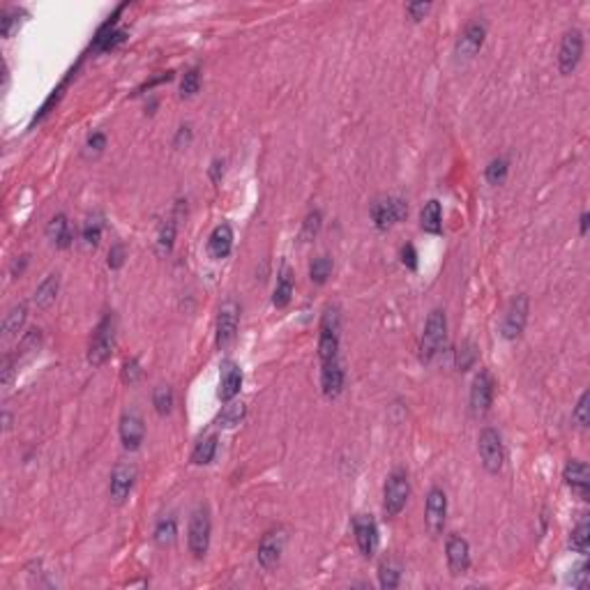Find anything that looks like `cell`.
Listing matches in <instances>:
<instances>
[{
	"label": "cell",
	"mask_w": 590,
	"mask_h": 590,
	"mask_svg": "<svg viewBox=\"0 0 590 590\" xmlns=\"http://www.w3.org/2000/svg\"><path fill=\"white\" fill-rule=\"evenodd\" d=\"M445 342H448V319H445V314L441 309H434L427 319L422 344H420L422 362H431V360L445 348Z\"/></svg>",
	"instance_id": "cell-1"
},
{
	"label": "cell",
	"mask_w": 590,
	"mask_h": 590,
	"mask_svg": "<svg viewBox=\"0 0 590 590\" xmlns=\"http://www.w3.org/2000/svg\"><path fill=\"white\" fill-rule=\"evenodd\" d=\"M113 346H116V316L106 314L95 328V332H92L88 346V362L92 366H102L111 357Z\"/></svg>",
	"instance_id": "cell-2"
},
{
	"label": "cell",
	"mask_w": 590,
	"mask_h": 590,
	"mask_svg": "<svg viewBox=\"0 0 590 590\" xmlns=\"http://www.w3.org/2000/svg\"><path fill=\"white\" fill-rule=\"evenodd\" d=\"M319 332V357L323 362L339 360V309L328 307L321 319Z\"/></svg>",
	"instance_id": "cell-3"
},
{
	"label": "cell",
	"mask_w": 590,
	"mask_h": 590,
	"mask_svg": "<svg viewBox=\"0 0 590 590\" xmlns=\"http://www.w3.org/2000/svg\"><path fill=\"white\" fill-rule=\"evenodd\" d=\"M210 532H212V523H210V512L208 507H196L189 519V532H187V539H189V551L196 558H203L208 553V546H210Z\"/></svg>",
	"instance_id": "cell-4"
},
{
	"label": "cell",
	"mask_w": 590,
	"mask_h": 590,
	"mask_svg": "<svg viewBox=\"0 0 590 590\" xmlns=\"http://www.w3.org/2000/svg\"><path fill=\"white\" fill-rule=\"evenodd\" d=\"M408 494H411V484H408V475L404 471H394L385 482L383 491V507L387 516H397L401 509L406 507Z\"/></svg>",
	"instance_id": "cell-5"
},
{
	"label": "cell",
	"mask_w": 590,
	"mask_h": 590,
	"mask_svg": "<svg viewBox=\"0 0 590 590\" xmlns=\"http://www.w3.org/2000/svg\"><path fill=\"white\" fill-rule=\"evenodd\" d=\"M478 450H480L482 464H484V469L489 473H498L503 469L505 452H503V441H500L498 431L491 429V427L482 429V434L478 438Z\"/></svg>",
	"instance_id": "cell-6"
},
{
	"label": "cell",
	"mask_w": 590,
	"mask_h": 590,
	"mask_svg": "<svg viewBox=\"0 0 590 590\" xmlns=\"http://www.w3.org/2000/svg\"><path fill=\"white\" fill-rule=\"evenodd\" d=\"M528 323V298L526 295H516V298L509 302L507 312H505V319H503V326H500V335L505 339H519L523 328Z\"/></svg>",
	"instance_id": "cell-7"
},
{
	"label": "cell",
	"mask_w": 590,
	"mask_h": 590,
	"mask_svg": "<svg viewBox=\"0 0 590 590\" xmlns=\"http://www.w3.org/2000/svg\"><path fill=\"white\" fill-rule=\"evenodd\" d=\"M406 214H408L406 201L394 199V196L380 199L371 205V219L380 231H385V228H390L392 224H397V221L404 219Z\"/></svg>",
	"instance_id": "cell-8"
},
{
	"label": "cell",
	"mask_w": 590,
	"mask_h": 590,
	"mask_svg": "<svg viewBox=\"0 0 590 590\" xmlns=\"http://www.w3.org/2000/svg\"><path fill=\"white\" fill-rule=\"evenodd\" d=\"M581 56H584V35L579 31H567L560 42L558 51V67L560 74H572L579 67Z\"/></svg>",
	"instance_id": "cell-9"
},
{
	"label": "cell",
	"mask_w": 590,
	"mask_h": 590,
	"mask_svg": "<svg viewBox=\"0 0 590 590\" xmlns=\"http://www.w3.org/2000/svg\"><path fill=\"white\" fill-rule=\"evenodd\" d=\"M445 516H448V496L443 489L434 487L427 494V509H424V521L431 535H441L445 528Z\"/></svg>",
	"instance_id": "cell-10"
},
{
	"label": "cell",
	"mask_w": 590,
	"mask_h": 590,
	"mask_svg": "<svg viewBox=\"0 0 590 590\" xmlns=\"http://www.w3.org/2000/svg\"><path fill=\"white\" fill-rule=\"evenodd\" d=\"M445 556H448V567L452 577H462L471 567V546L462 535H450L445 544Z\"/></svg>",
	"instance_id": "cell-11"
},
{
	"label": "cell",
	"mask_w": 590,
	"mask_h": 590,
	"mask_svg": "<svg viewBox=\"0 0 590 590\" xmlns=\"http://www.w3.org/2000/svg\"><path fill=\"white\" fill-rule=\"evenodd\" d=\"M237 321H240V307L233 300H226L217 316V346L226 348L233 342L237 332Z\"/></svg>",
	"instance_id": "cell-12"
},
{
	"label": "cell",
	"mask_w": 590,
	"mask_h": 590,
	"mask_svg": "<svg viewBox=\"0 0 590 590\" xmlns=\"http://www.w3.org/2000/svg\"><path fill=\"white\" fill-rule=\"evenodd\" d=\"M353 532H355V542H357V549L362 556H373L378 546V528H376V521L371 519L369 514H357L353 519Z\"/></svg>",
	"instance_id": "cell-13"
},
{
	"label": "cell",
	"mask_w": 590,
	"mask_h": 590,
	"mask_svg": "<svg viewBox=\"0 0 590 590\" xmlns=\"http://www.w3.org/2000/svg\"><path fill=\"white\" fill-rule=\"evenodd\" d=\"M487 37V26L482 21H473L464 28V33L459 35L457 40V56L459 58H473L475 53L480 51L482 44H484Z\"/></svg>",
	"instance_id": "cell-14"
},
{
	"label": "cell",
	"mask_w": 590,
	"mask_h": 590,
	"mask_svg": "<svg viewBox=\"0 0 590 590\" xmlns=\"http://www.w3.org/2000/svg\"><path fill=\"white\" fill-rule=\"evenodd\" d=\"M146 436V424L136 411H127L120 417V441L127 450H139Z\"/></svg>",
	"instance_id": "cell-15"
},
{
	"label": "cell",
	"mask_w": 590,
	"mask_h": 590,
	"mask_svg": "<svg viewBox=\"0 0 590 590\" xmlns=\"http://www.w3.org/2000/svg\"><path fill=\"white\" fill-rule=\"evenodd\" d=\"M284 544H286L284 530L265 532L263 539H261V544H258V563H261V567H265V570L275 567L279 556H282V551H284Z\"/></svg>",
	"instance_id": "cell-16"
},
{
	"label": "cell",
	"mask_w": 590,
	"mask_h": 590,
	"mask_svg": "<svg viewBox=\"0 0 590 590\" xmlns=\"http://www.w3.org/2000/svg\"><path fill=\"white\" fill-rule=\"evenodd\" d=\"M494 401V378L489 376V371L482 369L473 380L471 387V408L473 413H487L489 406Z\"/></svg>",
	"instance_id": "cell-17"
},
{
	"label": "cell",
	"mask_w": 590,
	"mask_h": 590,
	"mask_svg": "<svg viewBox=\"0 0 590 590\" xmlns=\"http://www.w3.org/2000/svg\"><path fill=\"white\" fill-rule=\"evenodd\" d=\"M134 480H136V469L132 464H118L116 469H113L111 484H109L113 503H122L127 498L129 491H132V487H134Z\"/></svg>",
	"instance_id": "cell-18"
},
{
	"label": "cell",
	"mask_w": 590,
	"mask_h": 590,
	"mask_svg": "<svg viewBox=\"0 0 590 590\" xmlns=\"http://www.w3.org/2000/svg\"><path fill=\"white\" fill-rule=\"evenodd\" d=\"M563 478L567 482V487L572 489L579 498L588 500V494H590V471L584 462H570L565 466V473Z\"/></svg>",
	"instance_id": "cell-19"
},
{
	"label": "cell",
	"mask_w": 590,
	"mask_h": 590,
	"mask_svg": "<svg viewBox=\"0 0 590 590\" xmlns=\"http://www.w3.org/2000/svg\"><path fill=\"white\" fill-rule=\"evenodd\" d=\"M242 385V371L233 360H224L221 362V380H219V399L221 401H231L235 399V394L240 392Z\"/></svg>",
	"instance_id": "cell-20"
},
{
	"label": "cell",
	"mask_w": 590,
	"mask_h": 590,
	"mask_svg": "<svg viewBox=\"0 0 590 590\" xmlns=\"http://www.w3.org/2000/svg\"><path fill=\"white\" fill-rule=\"evenodd\" d=\"M321 387H323V394H326L328 399H335V397H339V394H342V390H344V369H342L339 360H332V362H323Z\"/></svg>",
	"instance_id": "cell-21"
},
{
	"label": "cell",
	"mask_w": 590,
	"mask_h": 590,
	"mask_svg": "<svg viewBox=\"0 0 590 590\" xmlns=\"http://www.w3.org/2000/svg\"><path fill=\"white\" fill-rule=\"evenodd\" d=\"M233 249V231L228 224H219L214 231L210 233V240H208V251H210L212 258H226Z\"/></svg>",
	"instance_id": "cell-22"
},
{
	"label": "cell",
	"mask_w": 590,
	"mask_h": 590,
	"mask_svg": "<svg viewBox=\"0 0 590 590\" xmlns=\"http://www.w3.org/2000/svg\"><path fill=\"white\" fill-rule=\"evenodd\" d=\"M47 235H49V240L56 244V247L67 249L69 244H71V231H69V221H67V217H65V214H56V217L49 221Z\"/></svg>",
	"instance_id": "cell-23"
},
{
	"label": "cell",
	"mask_w": 590,
	"mask_h": 590,
	"mask_svg": "<svg viewBox=\"0 0 590 590\" xmlns=\"http://www.w3.org/2000/svg\"><path fill=\"white\" fill-rule=\"evenodd\" d=\"M443 212H441V203H438V201H429L427 205L422 208V212H420V224H422V228L427 233H441V228H443Z\"/></svg>",
	"instance_id": "cell-24"
},
{
	"label": "cell",
	"mask_w": 590,
	"mask_h": 590,
	"mask_svg": "<svg viewBox=\"0 0 590 590\" xmlns=\"http://www.w3.org/2000/svg\"><path fill=\"white\" fill-rule=\"evenodd\" d=\"M291 295H293V275L291 270L282 268V272H279V279H277V286H275V295H272V305L275 307H286L291 302Z\"/></svg>",
	"instance_id": "cell-25"
},
{
	"label": "cell",
	"mask_w": 590,
	"mask_h": 590,
	"mask_svg": "<svg viewBox=\"0 0 590 590\" xmlns=\"http://www.w3.org/2000/svg\"><path fill=\"white\" fill-rule=\"evenodd\" d=\"M58 289H60V277L49 275L44 282L37 286V291H35V302H37V307H42V309L51 307L56 295H58Z\"/></svg>",
	"instance_id": "cell-26"
},
{
	"label": "cell",
	"mask_w": 590,
	"mask_h": 590,
	"mask_svg": "<svg viewBox=\"0 0 590 590\" xmlns=\"http://www.w3.org/2000/svg\"><path fill=\"white\" fill-rule=\"evenodd\" d=\"M214 452H217V436L208 434L196 443V448H194V452H192V462L199 464V466H205L214 459Z\"/></svg>",
	"instance_id": "cell-27"
},
{
	"label": "cell",
	"mask_w": 590,
	"mask_h": 590,
	"mask_svg": "<svg viewBox=\"0 0 590 590\" xmlns=\"http://www.w3.org/2000/svg\"><path fill=\"white\" fill-rule=\"evenodd\" d=\"M244 417V404L242 401H226V406L221 408V413L217 415V420H214V424L217 427H224V429H231L235 427V424H240Z\"/></svg>",
	"instance_id": "cell-28"
},
{
	"label": "cell",
	"mask_w": 590,
	"mask_h": 590,
	"mask_svg": "<svg viewBox=\"0 0 590 590\" xmlns=\"http://www.w3.org/2000/svg\"><path fill=\"white\" fill-rule=\"evenodd\" d=\"M26 316H28V307L26 305H19V307H14L10 314L5 316V321H3V332H5V337H12V335H17L21 328H24V323H26Z\"/></svg>",
	"instance_id": "cell-29"
},
{
	"label": "cell",
	"mask_w": 590,
	"mask_h": 590,
	"mask_svg": "<svg viewBox=\"0 0 590 590\" xmlns=\"http://www.w3.org/2000/svg\"><path fill=\"white\" fill-rule=\"evenodd\" d=\"M570 546L577 553H581V556H586L588 553V549H590V523H588V519H584L577 528L572 530Z\"/></svg>",
	"instance_id": "cell-30"
},
{
	"label": "cell",
	"mask_w": 590,
	"mask_h": 590,
	"mask_svg": "<svg viewBox=\"0 0 590 590\" xmlns=\"http://www.w3.org/2000/svg\"><path fill=\"white\" fill-rule=\"evenodd\" d=\"M399 579H401V572L399 567L392 563V560H383L378 567V581H380V588L385 590H392L399 586Z\"/></svg>",
	"instance_id": "cell-31"
},
{
	"label": "cell",
	"mask_w": 590,
	"mask_h": 590,
	"mask_svg": "<svg viewBox=\"0 0 590 590\" xmlns=\"http://www.w3.org/2000/svg\"><path fill=\"white\" fill-rule=\"evenodd\" d=\"M176 535H178V526H176V519H174V516H167V519H162L160 523H157V528H155V542L160 544V546L174 544Z\"/></svg>",
	"instance_id": "cell-32"
},
{
	"label": "cell",
	"mask_w": 590,
	"mask_h": 590,
	"mask_svg": "<svg viewBox=\"0 0 590 590\" xmlns=\"http://www.w3.org/2000/svg\"><path fill=\"white\" fill-rule=\"evenodd\" d=\"M330 272H332V258L330 256L314 258V263L309 265V277H312L314 284H326Z\"/></svg>",
	"instance_id": "cell-33"
},
{
	"label": "cell",
	"mask_w": 590,
	"mask_h": 590,
	"mask_svg": "<svg viewBox=\"0 0 590 590\" xmlns=\"http://www.w3.org/2000/svg\"><path fill=\"white\" fill-rule=\"evenodd\" d=\"M153 404H155V411L160 415H169L171 408H174V392L171 387L167 385H160L153 394Z\"/></svg>",
	"instance_id": "cell-34"
},
{
	"label": "cell",
	"mask_w": 590,
	"mask_h": 590,
	"mask_svg": "<svg viewBox=\"0 0 590 590\" xmlns=\"http://www.w3.org/2000/svg\"><path fill=\"white\" fill-rule=\"evenodd\" d=\"M201 88V74H199V67H192L185 71L183 76V83H180V95L183 97H192L196 95Z\"/></svg>",
	"instance_id": "cell-35"
},
{
	"label": "cell",
	"mask_w": 590,
	"mask_h": 590,
	"mask_svg": "<svg viewBox=\"0 0 590 590\" xmlns=\"http://www.w3.org/2000/svg\"><path fill=\"white\" fill-rule=\"evenodd\" d=\"M174 240H176V224L174 221H167V224L162 226L160 237H157V251H160V254H169V251L174 249Z\"/></svg>",
	"instance_id": "cell-36"
},
{
	"label": "cell",
	"mask_w": 590,
	"mask_h": 590,
	"mask_svg": "<svg viewBox=\"0 0 590 590\" xmlns=\"http://www.w3.org/2000/svg\"><path fill=\"white\" fill-rule=\"evenodd\" d=\"M507 169H509L507 160H503V157H498V160H494V162L487 167V180H489V183H491V185H500L503 180L507 178Z\"/></svg>",
	"instance_id": "cell-37"
},
{
	"label": "cell",
	"mask_w": 590,
	"mask_h": 590,
	"mask_svg": "<svg viewBox=\"0 0 590 590\" xmlns=\"http://www.w3.org/2000/svg\"><path fill=\"white\" fill-rule=\"evenodd\" d=\"M475 357H478V351H475V344L473 342H466L462 348H459V353H457V366L462 371H466V369H471L473 366V362H475Z\"/></svg>",
	"instance_id": "cell-38"
},
{
	"label": "cell",
	"mask_w": 590,
	"mask_h": 590,
	"mask_svg": "<svg viewBox=\"0 0 590 590\" xmlns=\"http://www.w3.org/2000/svg\"><path fill=\"white\" fill-rule=\"evenodd\" d=\"M590 404V392H584L579 397V404H577V408H574V422L579 424L581 429H586L588 427V422H590V415H588V406Z\"/></svg>",
	"instance_id": "cell-39"
},
{
	"label": "cell",
	"mask_w": 590,
	"mask_h": 590,
	"mask_svg": "<svg viewBox=\"0 0 590 590\" xmlns=\"http://www.w3.org/2000/svg\"><path fill=\"white\" fill-rule=\"evenodd\" d=\"M99 237H102V221L99 219H88L83 226V240L88 247H95V244L99 242Z\"/></svg>",
	"instance_id": "cell-40"
},
{
	"label": "cell",
	"mask_w": 590,
	"mask_h": 590,
	"mask_svg": "<svg viewBox=\"0 0 590 590\" xmlns=\"http://www.w3.org/2000/svg\"><path fill=\"white\" fill-rule=\"evenodd\" d=\"M319 228H321V212L314 210V212L307 214L305 228H302V237H312V235H316V233H319Z\"/></svg>",
	"instance_id": "cell-41"
},
{
	"label": "cell",
	"mask_w": 590,
	"mask_h": 590,
	"mask_svg": "<svg viewBox=\"0 0 590 590\" xmlns=\"http://www.w3.org/2000/svg\"><path fill=\"white\" fill-rule=\"evenodd\" d=\"M139 378H141L139 360H129V362H125V369H122V380H125V383H136Z\"/></svg>",
	"instance_id": "cell-42"
},
{
	"label": "cell",
	"mask_w": 590,
	"mask_h": 590,
	"mask_svg": "<svg viewBox=\"0 0 590 590\" xmlns=\"http://www.w3.org/2000/svg\"><path fill=\"white\" fill-rule=\"evenodd\" d=\"M17 17H19V12H14V10L3 12V19H0V33H3V37H10L12 26L17 24Z\"/></svg>",
	"instance_id": "cell-43"
},
{
	"label": "cell",
	"mask_w": 590,
	"mask_h": 590,
	"mask_svg": "<svg viewBox=\"0 0 590 590\" xmlns=\"http://www.w3.org/2000/svg\"><path fill=\"white\" fill-rule=\"evenodd\" d=\"M122 263H125V247H122V244H113L109 251V268L118 270Z\"/></svg>",
	"instance_id": "cell-44"
},
{
	"label": "cell",
	"mask_w": 590,
	"mask_h": 590,
	"mask_svg": "<svg viewBox=\"0 0 590 590\" xmlns=\"http://www.w3.org/2000/svg\"><path fill=\"white\" fill-rule=\"evenodd\" d=\"M429 10H431V5H429V3H411V5H406L408 17H411L413 21L424 19V14H427Z\"/></svg>",
	"instance_id": "cell-45"
},
{
	"label": "cell",
	"mask_w": 590,
	"mask_h": 590,
	"mask_svg": "<svg viewBox=\"0 0 590 590\" xmlns=\"http://www.w3.org/2000/svg\"><path fill=\"white\" fill-rule=\"evenodd\" d=\"M401 261H404L406 268L417 270V251H415L413 244H406V247L401 249Z\"/></svg>",
	"instance_id": "cell-46"
},
{
	"label": "cell",
	"mask_w": 590,
	"mask_h": 590,
	"mask_svg": "<svg viewBox=\"0 0 590 590\" xmlns=\"http://www.w3.org/2000/svg\"><path fill=\"white\" fill-rule=\"evenodd\" d=\"M572 586L577 588H588V565H581L572 577Z\"/></svg>",
	"instance_id": "cell-47"
},
{
	"label": "cell",
	"mask_w": 590,
	"mask_h": 590,
	"mask_svg": "<svg viewBox=\"0 0 590 590\" xmlns=\"http://www.w3.org/2000/svg\"><path fill=\"white\" fill-rule=\"evenodd\" d=\"M12 373H14V360H12V357H5V362H3V376H0L3 385L10 383V380H12Z\"/></svg>",
	"instance_id": "cell-48"
},
{
	"label": "cell",
	"mask_w": 590,
	"mask_h": 590,
	"mask_svg": "<svg viewBox=\"0 0 590 590\" xmlns=\"http://www.w3.org/2000/svg\"><path fill=\"white\" fill-rule=\"evenodd\" d=\"M104 146H106V136L102 132H95L88 139V148H92V150H102Z\"/></svg>",
	"instance_id": "cell-49"
},
{
	"label": "cell",
	"mask_w": 590,
	"mask_h": 590,
	"mask_svg": "<svg viewBox=\"0 0 590 590\" xmlns=\"http://www.w3.org/2000/svg\"><path fill=\"white\" fill-rule=\"evenodd\" d=\"M579 221H581V235H586V233H588V212L581 214Z\"/></svg>",
	"instance_id": "cell-50"
}]
</instances>
